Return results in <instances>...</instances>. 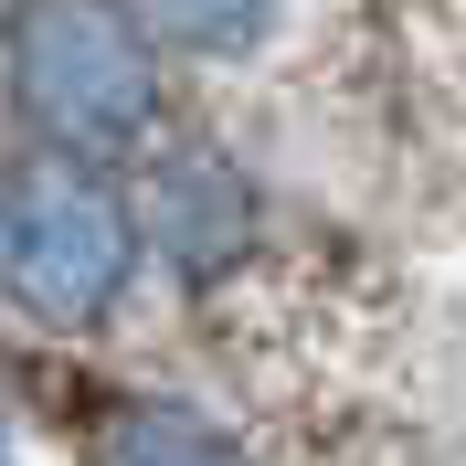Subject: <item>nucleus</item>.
I'll use <instances>...</instances> for the list:
<instances>
[{
	"mask_svg": "<svg viewBox=\"0 0 466 466\" xmlns=\"http://www.w3.org/2000/svg\"><path fill=\"white\" fill-rule=\"evenodd\" d=\"M138 276V212L86 159H32L0 180V287L43 329H96Z\"/></svg>",
	"mask_w": 466,
	"mask_h": 466,
	"instance_id": "nucleus-2",
	"label": "nucleus"
},
{
	"mask_svg": "<svg viewBox=\"0 0 466 466\" xmlns=\"http://www.w3.org/2000/svg\"><path fill=\"white\" fill-rule=\"evenodd\" d=\"M86 466H255L212 413L170 392H96L86 403Z\"/></svg>",
	"mask_w": 466,
	"mask_h": 466,
	"instance_id": "nucleus-4",
	"label": "nucleus"
},
{
	"mask_svg": "<svg viewBox=\"0 0 466 466\" xmlns=\"http://www.w3.org/2000/svg\"><path fill=\"white\" fill-rule=\"evenodd\" d=\"M138 244H159V255H170L191 287H223L233 265H255V244H265V202H255V180L233 170L223 148H170V159L148 170Z\"/></svg>",
	"mask_w": 466,
	"mask_h": 466,
	"instance_id": "nucleus-3",
	"label": "nucleus"
},
{
	"mask_svg": "<svg viewBox=\"0 0 466 466\" xmlns=\"http://www.w3.org/2000/svg\"><path fill=\"white\" fill-rule=\"evenodd\" d=\"M0 466H22V456H11V424H0Z\"/></svg>",
	"mask_w": 466,
	"mask_h": 466,
	"instance_id": "nucleus-6",
	"label": "nucleus"
},
{
	"mask_svg": "<svg viewBox=\"0 0 466 466\" xmlns=\"http://www.w3.org/2000/svg\"><path fill=\"white\" fill-rule=\"evenodd\" d=\"M0 75L54 159H116L159 127V43L127 0H11Z\"/></svg>",
	"mask_w": 466,
	"mask_h": 466,
	"instance_id": "nucleus-1",
	"label": "nucleus"
},
{
	"mask_svg": "<svg viewBox=\"0 0 466 466\" xmlns=\"http://www.w3.org/2000/svg\"><path fill=\"white\" fill-rule=\"evenodd\" d=\"M148 22V43H180V54H233V43H255L265 0H127Z\"/></svg>",
	"mask_w": 466,
	"mask_h": 466,
	"instance_id": "nucleus-5",
	"label": "nucleus"
}]
</instances>
